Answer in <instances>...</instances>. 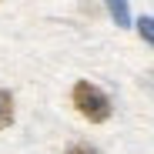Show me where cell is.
<instances>
[{
	"instance_id": "1",
	"label": "cell",
	"mask_w": 154,
	"mask_h": 154,
	"mask_svg": "<svg viewBox=\"0 0 154 154\" xmlns=\"http://www.w3.org/2000/svg\"><path fill=\"white\" fill-rule=\"evenodd\" d=\"M70 100H74L77 114L84 121H91V124H104L111 117V97L100 87H94L91 81H77L74 91H70Z\"/></svg>"
},
{
	"instance_id": "2",
	"label": "cell",
	"mask_w": 154,
	"mask_h": 154,
	"mask_svg": "<svg viewBox=\"0 0 154 154\" xmlns=\"http://www.w3.org/2000/svg\"><path fill=\"white\" fill-rule=\"evenodd\" d=\"M10 124H14V97H10V91L0 87V131Z\"/></svg>"
},
{
	"instance_id": "3",
	"label": "cell",
	"mask_w": 154,
	"mask_h": 154,
	"mask_svg": "<svg viewBox=\"0 0 154 154\" xmlns=\"http://www.w3.org/2000/svg\"><path fill=\"white\" fill-rule=\"evenodd\" d=\"M107 10L117 27H131V14H127V0H107Z\"/></svg>"
},
{
	"instance_id": "4",
	"label": "cell",
	"mask_w": 154,
	"mask_h": 154,
	"mask_svg": "<svg viewBox=\"0 0 154 154\" xmlns=\"http://www.w3.org/2000/svg\"><path fill=\"white\" fill-rule=\"evenodd\" d=\"M137 34L154 47V17H141V20H137Z\"/></svg>"
},
{
	"instance_id": "5",
	"label": "cell",
	"mask_w": 154,
	"mask_h": 154,
	"mask_svg": "<svg viewBox=\"0 0 154 154\" xmlns=\"http://www.w3.org/2000/svg\"><path fill=\"white\" fill-rule=\"evenodd\" d=\"M67 154H97V151H94L91 144H70V147H67Z\"/></svg>"
}]
</instances>
